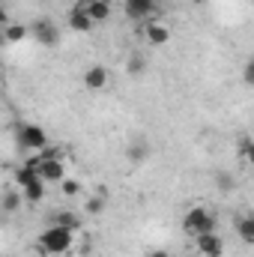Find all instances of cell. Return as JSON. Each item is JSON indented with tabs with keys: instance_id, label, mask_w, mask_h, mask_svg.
Listing matches in <instances>:
<instances>
[{
	"instance_id": "cell-1",
	"label": "cell",
	"mask_w": 254,
	"mask_h": 257,
	"mask_svg": "<svg viewBox=\"0 0 254 257\" xmlns=\"http://www.w3.org/2000/svg\"><path fill=\"white\" fill-rule=\"evenodd\" d=\"M72 242H75V233L66 230V227H60V224L45 227V230L39 233V239H36V245H39L42 254H66V251L72 248Z\"/></svg>"
},
{
	"instance_id": "cell-2",
	"label": "cell",
	"mask_w": 254,
	"mask_h": 257,
	"mask_svg": "<svg viewBox=\"0 0 254 257\" xmlns=\"http://www.w3.org/2000/svg\"><path fill=\"white\" fill-rule=\"evenodd\" d=\"M183 230L197 236V233H209L215 230V215L206 209V206H191L189 212L183 215Z\"/></svg>"
},
{
	"instance_id": "cell-3",
	"label": "cell",
	"mask_w": 254,
	"mask_h": 257,
	"mask_svg": "<svg viewBox=\"0 0 254 257\" xmlns=\"http://www.w3.org/2000/svg\"><path fill=\"white\" fill-rule=\"evenodd\" d=\"M15 141H18L21 150H33V153H39L42 147H48L45 128L36 126V123H21V126L15 128Z\"/></svg>"
},
{
	"instance_id": "cell-4",
	"label": "cell",
	"mask_w": 254,
	"mask_h": 257,
	"mask_svg": "<svg viewBox=\"0 0 254 257\" xmlns=\"http://www.w3.org/2000/svg\"><path fill=\"white\" fill-rule=\"evenodd\" d=\"M30 33H33V36H36V42H39V45H45V48H57V45H60V39H63L60 27H57L51 18H36V21L30 24Z\"/></svg>"
},
{
	"instance_id": "cell-5",
	"label": "cell",
	"mask_w": 254,
	"mask_h": 257,
	"mask_svg": "<svg viewBox=\"0 0 254 257\" xmlns=\"http://www.w3.org/2000/svg\"><path fill=\"white\" fill-rule=\"evenodd\" d=\"M194 248H197L200 257H221L224 242H221V236L215 230H209V233H197L194 236Z\"/></svg>"
},
{
	"instance_id": "cell-6",
	"label": "cell",
	"mask_w": 254,
	"mask_h": 257,
	"mask_svg": "<svg viewBox=\"0 0 254 257\" xmlns=\"http://www.w3.org/2000/svg\"><path fill=\"white\" fill-rule=\"evenodd\" d=\"M75 9L87 12L93 24H102V21H108V18H111V0H78V3H75Z\"/></svg>"
},
{
	"instance_id": "cell-7",
	"label": "cell",
	"mask_w": 254,
	"mask_h": 257,
	"mask_svg": "<svg viewBox=\"0 0 254 257\" xmlns=\"http://www.w3.org/2000/svg\"><path fill=\"white\" fill-rule=\"evenodd\" d=\"M123 9H126V18L144 21L147 15H159V0H126Z\"/></svg>"
},
{
	"instance_id": "cell-8",
	"label": "cell",
	"mask_w": 254,
	"mask_h": 257,
	"mask_svg": "<svg viewBox=\"0 0 254 257\" xmlns=\"http://www.w3.org/2000/svg\"><path fill=\"white\" fill-rule=\"evenodd\" d=\"M66 177V162L63 159H42L39 162V180L48 186V183H60Z\"/></svg>"
},
{
	"instance_id": "cell-9",
	"label": "cell",
	"mask_w": 254,
	"mask_h": 257,
	"mask_svg": "<svg viewBox=\"0 0 254 257\" xmlns=\"http://www.w3.org/2000/svg\"><path fill=\"white\" fill-rule=\"evenodd\" d=\"M144 39H147L150 45H165V42H171V27L162 24L159 18H153V21L144 27Z\"/></svg>"
},
{
	"instance_id": "cell-10",
	"label": "cell",
	"mask_w": 254,
	"mask_h": 257,
	"mask_svg": "<svg viewBox=\"0 0 254 257\" xmlns=\"http://www.w3.org/2000/svg\"><path fill=\"white\" fill-rule=\"evenodd\" d=\"M66 24H69V30H75V33H90L96 24L90 21V15L87 12H81V9H69V15H66Z\"/></svg>"
},
{
	"instance_id": "cell-11",
	"label": "cell",
	"mask_w": 254,
	"mask_h": 257,
	"mask_svg": "<svg viewBox=\"0 0 254 257\" xmlns=\"http://www.w3.org/2000/svg\"><path fill=\"white\" fill-rule=\"evenodd\" d=\"M84 87H90V90L108 87V69L105 66H87L84 69Z\"/></svg>"
},
{
	"instance_id": "cell-12",
	"label": "cell",
	"mask_w": 254,
	"mask_h": 257,
	"mask_svg": "<svg viewBox=\"0 0 254 257\" xmlns=\"http://www.w3.org/2000/svg\"><path fill=\"white\" fill-rule=\"evenodd\" d=\"M54 224H60V227H66V230L78 233L84 221H81V215H78V212H72V209H60V212H57V218H54Z\"/></svg>"
},
{
	"instance_id": "cell-13",
	"label": "cell",
	"mask_w": 254,
	"mask_h": 257,
	"mask_svg": "<svg viewBox=\"0 0 254 257\" xmlns=\"http://www.w3.org/2000/svg\"><path fill=\"white\" fill-rule=\"evenodd\" d=\"M27 36H30V27H27V24H6L0 39H3V42H24Z\"/></svg>"
},
{
	"instance_id": "cell-14",
	"label": "cell",
	"mask_w": 254,
	"mask_h": 257,
	"mask_svg": "<svg viewBox=\"0 0 254 257\" xmlns=\"http://www.w3.org/2000/svg\"><path fill=\"white\" fill-rule=\"evenodd\" d=\"M21 197H24V203H39V200L45 197V183H42V180L27 183V186L21 189Z\"/></svg>"
},
{
	"instance_id": "cell-15",
	"label": "cell",
	"mask_w": 254,
	"mask_h": 257,
	"mask_svg": "<svg viewBox=\"0 0 254 257\" xmlns=\"http://www.w3.org/2000/svg\"><path fill=\"white\" fill-rule=\"evenodd\" d=\"M21 203H24V197H21L18 189H9V192H3V197H0V209L3 212H18Z\"/></svg>"
},
{
	"instance_id": "cell-16",
	"label": "cell",
	"mask_w": 254,
	"mask_h": 257,
	"mask_svg": "<svg viewBox=\"0 0 254 257\" xmlns=\"http://www.w3.org/2000/svg\"><path fill=\"white\" fill-rule=\"evenodd\" d=\"M105 206H108V197H105V192H99V194H93V197H87V200H84L87 215H102V212H105Z\"/></svg>"
},
{
	"instance_id": "cell-17",
	"label": "cell",
	"mask_w": 254,
	"mask_h": 257,
	"mask_svg": "<svg viewBox=\"0 0 254 257\" xmlns=\"http://www.w3.org/2000/svg\"><path fill=\"white\" fill-rule=\"evenodd\" d=\"M236 230H239V236H242L245 245L254 242V218L251 215H239V218H236Z\"/></svg>"
},
{
	"instance_id": "cell-18",
	"label": "cell",
	"mask_w": 254,
	"mask_h": 257,
	"mask_svg": "<svg viewBox=\"0 0 254 257\" xmlns=\"http://www.w3.org/2000/svg\"><path fill=\"white\" fill-rule=\"evenodd\" d=\"M33 180H39V171H36V168H30V165L15 168V186H18V189H24V186L33 183Z\"/></svg>"
},
{
	"instance_id": "cell-19",
	"label": "cell",
	"mask_w": 254,
	"mask_h": 257,
	"mask_svg": "<svg viewBox=\"0 0 254 257\" xmlns=\"http://www.w3.org/2000/svg\"><path fill=\"white\" fill-rule=\"evenodd\" d=\"M144 69H147V60H144L141 54H132V57H129V63H126V72H129V75H141Z\"/></svg>"
},
{
	"instance_id": "cell-20",
	"label": "cell",
	"mask_w": 254,
	"mask_h": 257,
	"mask_svg": "<svg viewBox=\"0 0 254 257\" xmlns=\"http://www.w3.org/2000/svg\"><path fill=\"white\" fill-rule=\"evenodd\" d=\"M129 162H144V159H147V147H144V144H138V147H129Z\"/></svg>"
},
{
	"instance_id": "cell-21",
	"label": "cell",
	"mask_w": 254,
	"mask_h": 257,
	"mask_svg": "<svg viewBox=\"0 0 254 257\" xmlns=\"http://www.w3.org/2000/svg\"><path fill=\"white\" fill-rule=\"evenodd\" d=\"M60 186H63V194H66V197H75V194L81 192V186H78L75 180H69V177H63V180H60Z\"/></svg>"
},
{
	"instance_id": "cell-22",
	"label": "cell",
	"mask_w": 254,
	"mask_h": 257,
	"mask_svg": "<svg viewBox=\"0 0 254 257\" xmlns=\"http://www.w3.org/2000/svg\"><path fill=\"white\" fill-rule=\"evenodd\" d=\"M239 156H242L245 162H248V159L254 156V144H251V138H242V141H239Z\"/></svg>"
},
{
	"instance_id": "cell-23",
	"label": "cell",
	"mask_w": 254,
	"mask_h": 257,
	"mask_svg": "<svg viewBox=\"0 0 254 257\" xmlns=\"http://www.w3.org/2000/svg\"><path fill=\"white\" fill-rule=\"evenodd\" d=\"M242 84H245V87H251L254 84V60H248L245 69H242Z\"/></svg>"
},
{
	"instance_id": "cell-24",
	"label": "cell",
	"mask_w": 254,
	"mask_h": 257,
	"mask_svg": "<svg viewBox=\"0 0 254 257\" xmlns=\"http://www.w3.org/2000/svg\"><path fill=\"white\" fill-rule=\"evenodd\" d=\"M218 189H221V192L233 189V180H230V174H218Z\"/></svg>"
},
{
	"instance_id": "cell-25",
	"label": "cell",
	"mask_w": 254,
	"mask_h": 257,
	"mask_svg": "<svg viewBox=\"0 0 254 257\" xmlns=\"http://www.w3.org/2000/svg\"><path fill=\"white\" fill-rule=\"evenodd\" d=\"M9 24V15H6V9H3V3H0V27H6Z\"/></svg>"
},
{
	"instance_id": "cell-26",
	"label": "cell",
	"mask_w": 254,
	"mask_h": 257,
	"mask_svg": "<svg viewBox=\"0 0 254 257\" xmlns=\"http://www.w3.org/2000/svg\"><path fill=\"white\" fill-rule=\"evenodd\" d=\"M150 257H168V251H150Z\"/></svg>"
},
{
	"instance_id": "cell-27",
	"label": "cell",
	"mask_w": 254,
	"mask_h": 257,
	"mask_svg": "<svg viewBox=\"0 0 254 257\" xmlns=\"http://www.w3.org/2000/svg\"><path fill=\"white\" fill-rule=\"evenodd\" d=\"M0 42H3V39H0Z\"/></svg>"
}]
</instances>
